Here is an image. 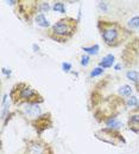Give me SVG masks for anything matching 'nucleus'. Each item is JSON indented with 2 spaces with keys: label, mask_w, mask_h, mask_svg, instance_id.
<instances>
[{
  "label": "nucleus",
  "mask_w": 139,
  "mask_h": 154,
  "mask_svg": "<svg viewBox=\"0 0 139 154\" xmlns=\"http://www.w3.org/2000/svg\"><path fill=\"white\" fill-rule=\"evenodd\" d=\"M24 154H51V151L46 143L39 140H33L26 145Z\"/></svg>",
  "instance_id": "3"
},
{
  "label": "nucleus",
  "mask_w": 139,
  "mask_h": 154,
  "mask_svg": "<svg viewBox=\"0 0 139 154\" xmlns=\"http://www.w3.org/2000/svg\"><path fill=\"white\" fill-rule=\"evenodd\" d=\"M86 52L90 54V55H96L98 51H99V45H94V46H90V48H82Z\"/></svg>",
  "instance_id": "12"
},
{
  "label": "nucleus",
  "mask_w": 139,
  "mask_h": 154,
  "mask_svg": "<svg viewBox=\"0 0 139 154\" xmlns=\"http://www.w3.org/2000/svg\"><path fill=\"white\" fill-rule=\"evenodd\" d=\"M106 123H107V126L111 127V128H120V127H121V122H119V121L115 120V119H109Z\"/></svg>",
  "instance_id": "9"
},
{
  "label": "nucleus",
  "mask_w": 139,
  "mask_h": 154,
  "mask_svg": "<svg viewBox=\"0 0 139 154\" xmlns=\"http://www.w3.org/2000/svg\"><path fill=\"white\" fill-rule=\"evenodd\" d=\"M103 27L101 29V36L103 42L109 46H115L121 43L122 40V29L118 24L113 23H105L102 24Z\"/></svg>",
  "instance_id": "2"
},
{
  "label": "nucleus",
  "mask_w": 139,
  "mask_h": 154,
  "mask_svg": "<svg viewBox=\"0 0 139 154\" xmlns=\"http://www.w3.org/2000/svg\"><path fill=\"white\" fill-rule=\"evenodd\" d=\"M127 78L128 79H131V81H133V82H138L139 81V72H137V71H128L127 74Z\"/></svg>",
  "instance_id": "11"
},
{
  "label": "nucleus",
  "mask_w": 139,
  "mask_h": 154,
  "mask_svg": "<svg viewBox=\"0 0 139 154\" xmlns=\"http://www.w3.org/2000/svg\"><path fill=\"white\" fill-rule=\"evenodd\" d=\"M139 104V102H138V100L136 98V97H130L128 98V101H127V106H130V107H137Z\"/></svg>",
  "instance_id": "15"
},
{
  "label": "nucleus",
  "mask_w": 139,
  "mask_h": 154,
  "mask_svg": "<svg viewBox=\"0 0 139 154\" xmlns=\"http://www.w3.org/2000/svg\"><path fill=\"white\" fill-rule=\"evenodd\" d=\"M128 26L132 29H137L139 27V16L138 17H133L132 19L128 21Z\"/></svg>",
  "instance_id": "13"
},
{
  "label": "nucleus",
  "mask_w": 139,
  "mask_h": 154,
  "mask_svg": "<svg viewBox=\"0 0 139 154\" xmlns=\"http://www.w3.org/2000/svg\"><path fill=\"white\" fill-rule=\"evenodd\" d=\"M36 21H37V24L42 26V27H48L49 26V21L45 19V17H44V14H38L37 17H36Z\"/></svg>",
  "instance_id": "8"
},
{
  "label": "nucleus",
  "mask_w": 139,
  "mask_h": 154,
  "mask_svg": "<svg viewBox=\"0 0 139 154\" xmlns=\"http://www.w3.org/2000/svg\"><path fill=\"white\" fill-rule=\"evenodd\" d=\"M119 91L122 96H130V95L132 94V89H131L130 85H124V87H121Z\"/></svg>",
  "instance_id": "10"
},
{
  "label": "nucleus",
  "mask_w": 139,
  "mask_h": 154,
  "mask_svg": "<svg viewBox=\"0 0 139 154\" xmlns=\"http://www.w3.org/2000/svg\"><path fill=\"white\" fill-rule=\"evenodd\" d=\"M81 59H82V60H81V64H82L83 66H87L88 63H89V57H88V56H82Z\"/></svg>",
  "instance_id": "17"
},
{
  "label": "nucleus",
  "mask_w": 139,
  "mask_h": 154,
  "mask_svg": "<svg viewBox=\"0 0 139 154\" xmlns=\"http://www.w3.org/2000/svg\"><path fill=\"white\" fill-rule=\"evenodd\" d=\"M62 68H63L64 71H69L70 68H71V65H70L69 63H63V64H62Z\"/></svg>",
  "instance_id": "18"
},
{
  "label": "nucleus",
  "mask_w": 139,
  "mask_h": 154,
  "mask_svg": "<svg viewBox=\"0 0 139 154\" xmlns=\"http://www.w3.org/2000/svg\"><path fill=\"white\" fill-rule=\"evenodd\" d=\"M103 72V69L102 68H96V69H94L93 71H92V74H90V76L92 77H95V76H99Z\"/></svg>",
  "instance_id": "16"
},
{
  "label": "nucleus",
  "mask_w": 139,
  "mask_h": 154,
  "mask_svg": "<svg viewBox=\"0 0 139 154\" xmlns=\"http://www.w3.org/2000/svg\"><path fill=\"white\" fill-rule=\"evenodd\" d=\"M54 10H55V11H58L61 13H64V12H65L64 4H62V2H56V4L54 5Z\"/></svg>",
  "instance_id": "14"
},
{
  "label": "nucleus",
  "mask_w": 139,
  "mask_h": 154,
  "mask_svg": "<svg viewBox=\"0 0 139 154\" xmlns=\"http://www.w3.org/2000/svg\"><path fill=\"white\" fill-rule=\"evenodd\" d=\"M16 90H18V95H17V98L14 100L16 103H18L19 101H29V100H32L33 97L38 96V94L31 89L30 87H26L24 84H21V89H17V87H14Z\"/></svg>",
  "instance_id": "4"
},
{
  "label": "nucleus",
  "mask_w": 139,
  "mask_h": 154,
  "mask_svg": "<svg viewBox=\"0 0 139 154\" xmlns=\"http://www.w3.org/2000/svg\"><path fill=\"white\" fill-rule=\"evenodd\" d=\"M130 126H131V129H134V127L139 126V113L131 115V117H130Z\"/></svg>",
  "instance_id": "7"
},
{
  "label": "nucleus",
  "mask_w": 139,
  "mask_h": 154,
  "mask_svg": "<svg viewBox=\"0 0 139 154\" xmlns=\"http://www.w3.org/2000/svg\"><path fill=\"white\" fill-rule=\"evenodd\" d=\"M113 62H114V56H112V55H107L106 57L102 58V60L100 62V68H109V66H112V64H113Z\"/></svg>",
  "instance_id": "6"
},
{
  "label": "nucleus",
  "mask_w": 139,
  "mask_h": 154,
  "mask_svg": "<svg viewBox=\"0 0 139 154\" xmlns=\"http://www.w3.org/2000/svg\"><path fill=\"white\" fill-rule=\"evenodd\" d=\"M23 112L26 116H29L30 119H36L40 115V108L39 106L35 102H29L25 103L23 107Z\"/></svg>",
  "instance_id": "5"
},
{
  "label": "nucleus",
  "mask_w": 139,
  "mask_h": 154,
  "mask_svg": "<svg viewBox=\"0 0 139 154\" xmlns=\"http://www.w3.org/2000/svg\"><path fill=\"white\" fill-rule=\"evenodd\" d=\"M40 10H42L43 12H44V11H48V10H49V5H48V4H45V2H43V4H42V6H40Z\"/></svg>",
  "instance_id": "19"
},
{
  "label": "nucleus",
  "mask_w": 139,
  "mask_h": 154,
  "mask_svg": "<svg viewBox=\"0 0 139 154\" xmlns=\"http://www.w3.org/2000/svg\"><path fill=\"white\" fill-rule=\"evenodd\" d=\"M75 30L76 20L73 18H63L51 27V37L60 42H65L75 33Z\"/></svg>",
  "instance_id": "1"
}]
</instances>
